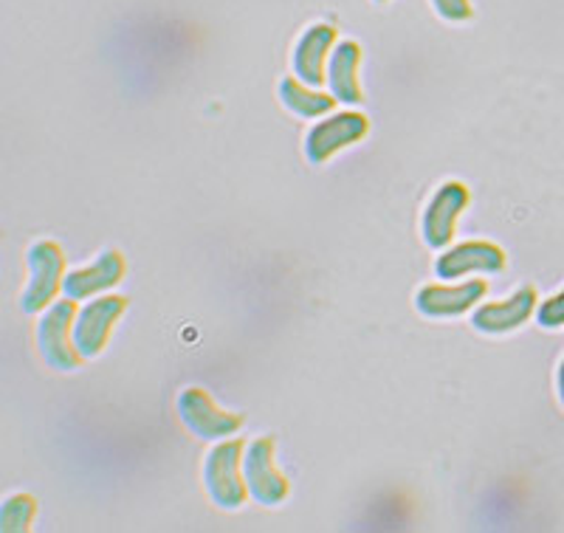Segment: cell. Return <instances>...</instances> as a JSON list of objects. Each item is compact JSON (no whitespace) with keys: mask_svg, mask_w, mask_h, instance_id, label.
Masks as SVG:
<instances>
[{"mask_svg":"<svg viewBox=\"0 0 564 533\" xmlns=\"http://www.w3.org/2000/svg\"><path fill=\"white\" fill-rule=\"evenodd\" d=\"M536 311V291L520 289L513 291L502 303L480 305L471 316V325L482 334H508V330L522 328Z\"/></svg>","mask_w":564,"mask_h":533,"instance_id":"12","label":"cell"},{"mask_svg":"<svg viewBox=\"0 0 564 533\" xmlns=\"http://www.w3.org/2000/svg\"><path fill=\"white\" fill-rule=\"evenodd\" d=\"M124 276V258L119 251H102L97 258V263L85 265V269L68 271L65 274L63 291L70 300H88V296H97L102 291L113 289V285L122 283Z\"/></svg>","mask_w":564,"mask_h":533,"instance_id":"13","label":"cell"},{"mask_svg":"<svg viewBox=\"0 0 564 533\" xmlns=\"http://www.w3.org/2000/svg\"><path fill=\"white\" fill-rule=\"evenodd\" d=\"M74 319H77V300H59L45 308L37 325V347L45 365L54 370H77L79 350L74 345Z\"/></svg>","mask_w":564,"mask_h":533,"instance_id":"2","label":"cell"},{"mask_svg":"<svg viewBox=\"0 0 564 533\" xmlns=\"http://www.w3.org/2000/svg\"><path fill=\"white\" fill-rule=\"evenodd\" d=\"M243 440H220L215 449L206 455L204 463V482L209 491L212 502L226 511H235L249 497V486L246 477H240V466H243Z\"/></svg>","mask_w":564,"mask_h":533,"instance_id":"1","label":"cell"},{"mask_svg":"<svg viewBox=\"0 0 564 533\" xmlns=\"http://www.w3.org/2000/svg\"><path fill=\"white\" fill-rule=\"evenodd\" d=\"M37 502L29 494H14L0 508V531L3 533H23L32 527Z\"/></svg>","mask_w":564,"mask_h":533,"instance_id":"16","label":"cell"},{"mask_svg":"<svg viewBox=\"0 0 564 533\" xmlns=\"http://www.w3.org/2000/svg\"><path fill=\"white\" fill-rule=\"evenodd\" d=\"M376 3H384V0H376Z\"/></svg>","mask_w":564,"mask_h":533,"instance_id":"20","label":"cell"},{"mask_svg":"<svg viewBox=\"0 0 564 533\" xmlns=\"http://www.w3.org/2000/svg\"><path fill=\"white\" fill-rule=\"evenodd\" d=\"M29 285L20 296V308L23 314H40L52 305L57 291L65 283V254L52 240H37L29 249Z\"/></svg>","mask_w":564,"mask_h":533,"instance_id":"3","label":"cell"},{"mask_svg":"<svg viewBox=\"0 0 564 533\" xmlns=\"http://www.w3.org/2000/svg\"><path fill=\"white\" fill-rule=\"evenodd\" d=\"M178 415L184 426L200 440H226L243 426L240 415H231L215 406V401L200 387H189L178 395Z\"/></svg>","mask_w":564,"mask_h":533,"instance_id":"6","label":"cell"},{"mask_svg":"<svg viewBox=\"0 0 564 533\" xmlns=\"http://www.w3.org/2000/svg\"><path fill=\"white\" fill-rule=\"evenodd\" d=\"M336 45V29L327 23H316V26L305 29L300 43L294 45V77L302 79L311 88H319L327 79L325 59L334 52Z\"/></svg>","mask_w":564,"mask_h":533,"instance_id":"11","label":"cell"},{"mask_svg":"<svg viewBox=\"0 0 564 533\" xmlns=\"http://www.w3.org/2000/svg\"><path fill=\"white\" fill-rule=\"evenodd\" d=\"M506 269V251L486 240H468L443 251L435 260V274L441 280H457L466 274H497Z\"/></svg>","mask_w":564,"mask_h":533,"instance_id":"9","label":"cell"},{"mask_svg":"<svg viewBox=\"0 0 564 533\" xmlns=\"http://www.w3.org/2000/svg\"><path fill=\"white\" fill-rule=\"evenodd\" d=\"M128 308L124 296H99L85 305L74 319V345H77L83 359H94L105 350L110 339V330L119 322V316Z\"/></svg>","mask_w":564,"mask_h":533,"instance_id":"7","label":"cell"},{"mask_svg":"<svg viewBox=\"0 0 564 533\" xmlns=\"http://www.w3.org/2000/svg\"><path fill=\"white\" fill-rule=\"evenodd\" d=\"M359 65H361V48L352 40H341L330 52V63H327V83H330V94L345 105H361V85H359Z\"/></svg>","mask_w":564,"mask_h":533,"instance_id":"14","label":"cell"},{"mask_svg":"<svg viewBox=\"0 0 564 533\" xmlns=\"http://www.w3.org/2000/svg\"><path fill=\"white\" fill-rule=\"evenodd\" d=\"M280 99L291 113L302 116V119H319V116L330 113L339 102L334 94H322V90L311 88V85L294 77H285L280 83Z\"/></svg>","mask_w":564,"mask_h":533,"instance_id":"15","label":"cell"},{"mask_svg":"<svg viewBox=\"0 0 564 533\" xmlns=\"http://www.w3.org/2000/svg\"><path fill=\"white\" fill-rule=\"evenodd\" d=\"M488 285L482 280H468L460 285H423L415 296V308L421 316L430 319H446V316H460L475 308L486 296Z\"/></svg>","mask_w":564,"mask_h":533,"instance_id":"10","label":"cell"},{"mask_svg":"<svg viewBox=\"0 0 564 533\" xmlns=\"http://www.w3.org/2000/svg\"><path fill=\"white\" fill-rule=\"evenodd\" d=\"M468 206V189L460 181H446L423 209V240L430 249H446L455 238V226Z\"/></svg>","mask_w":564,"mask_h":533,"instance_id":"8","label":"cell"},{"mask_svg":"<svg viewBox=\"0 0 564 533\" xmlns=\"http://www.w3.org/2000/svg\"><path fill=\"white\" fill-rule=\"evenodd\" d=\"M536 319L542 328H562L564 325V291L553 294L551 300L536 308Z\"/></svg>","mask_w":564,"mask_h":533,"instance_id":"17","label":"cell"},{"mask_svg":"<svg viewBox=\"0 0 564 533\" xmlns=\"http://www.w3.org/2000/svg\"><path fill=\"white\" fill-rule=\"evenodd\" d=\"M243 477L260 505H280L289 497V480L274 466V437H257L243 452Z\"/></svg>","mask_w":564,"mask_h":533,"instance_id":"5","label":"cell"},{"mask_svg":"<svg viewBox=\"0 0 564 533\" xmlns=\"http://www.w3.org/2000/svg\"><path fill=\"white\" fill-rule=\"evenodd\" d=\"M370 130L365 113H356V110H347V113H336L325 122H316L314 128L305 135V159L311 164H325L330 155H336L339 150L350 148V144L361 142Z\"/></svg>","mask_w":564,"mask_h":533,"instance_id":"4","label":"cell"},{"mask_svg":"<svg viewBox=\"0 0 564 533\" xmlns=\"http://www.w3.org/2000/svg\"><path fill=\"white\" fill-rule=\"evenodd\" d=\"M432 7L437 9L443 20H468L475 12L468 0H432Z\"/></svg>","mask_w":564,"mask_h":533,"instance_id":"18","label":"cell"},{"mask_svg":"<svg viewBox=\"0 0 564 533\" xmlns=\"http://www.w3.org/2000/svg\"><path fill=\"white\" fill-rule=\"evenodd\" d=\"M558 399H562L564 404V359H562V367H558Z\"/></svg>","mask_w":564,"mask_h":533,"instance_id":"19","label":"cell"}]
</instances>
